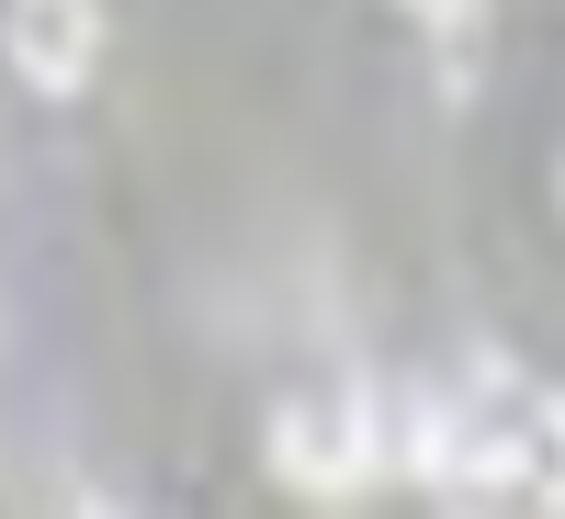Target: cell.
Wrapping results in <instances>:
<instances>
[{
    "label": "cell",
    "mask_w": 565,
    "mask_h": 519,
    "mask_svg": "<svg viewBox=\"0 0 565 519\" xmlns=\"http://www.w3.org/2000/svg\"><path fill=\"white\" fill-rule=\"evenodd\" d=\"M271 475L306 486V497H362L385 475V418L362 396H295L271 407Z\"/></svg>",
    "instance_id": "obj_1"
},
{
    "label": "cell",
    "mask_w": 565,
    "mask_h": 519,
    "mask_svg": "<svg viewBox=\"0 0 565 519\" xmlns=\"http://www.w3.org/2000/svg\"><path fill=\"white\" fill-rule=\"evenodd\" d=\"M0 45H12V68L45 102H68V90H90V68H103V0H12V12H0Z\"/></svg>",
    "instance_id": "obj_2"
},
{
    "label": "cell",
    "mask_w": 565,
    "mask_h": 519,
    "mask_svg": "<svg viewBox=\"0 0 565 519\" xmlns=\"http://www.w3.org/2000/svg\"><path fill=\"white\" fill-rule=\"evenodd\" d=\"M509 486L532 508H565V396H521V418H509Z\"/></svg>",
    "instance_id": "obj_3"
},
{
    "label": "cell",
    "mask_w": 565,
    "mask_h": 519,
    "mask_svg": "<svg viewBox=\"0 0 565 519\" xmlns=\"http://www.w3.org/2000/svg\"><path fill=\"white\" fill-rule=\"evenodd\" d=\"M407 23L441 34V45H452V79H463V68H476V23H487V0H407Z\"/></svg>",
    "instance_id": "obj_4"
}]
</instances>
